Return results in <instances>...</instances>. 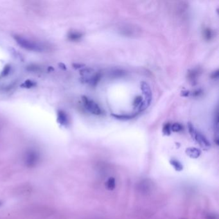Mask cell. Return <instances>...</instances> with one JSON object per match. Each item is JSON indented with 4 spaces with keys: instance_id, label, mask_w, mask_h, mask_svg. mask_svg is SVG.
I'll list each match as a JSON object with an SVG mask.
<instances>
[{
    "instance_id": "6da1fadb",
    "label": "cell",
    "mask_w": 219,
    "mask_h": 219,
    "mask_svg": "<svg viewBox=\"0 0 219 219\" xmlns=\"http://www.w3.org/2000/svg\"><path fill=\"white\" fill-rule=\"evenodd\" d=\"M15 41L21 47L29 51L41 52L46 50V45L39 41L28 39L21 36H14Z\"/></svg>"
},
{
    "instance_id": "7a4b0ae2",
    "label": "cell",
    "mask_w": 219,
    "mask_h": 219,
    "mask_svg": "<svg viewBox=\"0 0 219 219\" xmlns=\"http://www.w3.org/2000/svg\"><path fill=\"white\" fill-rule=\"evenodd\" d=\"M117 31L123 36L136 38L141 36L142 30L138 25L125 23L117 26Z\"/></svg>"
},
{
    "instance_id": "3957f363",
    "label": "cell",
    "mask_w": 219,
    "mask_h": 219,
    "mask_svg": "<svg viewBox=\"0 0 219 219\" xmlns=\"http://www.w3.org/2000/svg\"><path fill=\"white\" fill-rule=\"evenodd\" d=\"M188 131L190 135L192 137V138L201 147L204 148H208L211 146L210 143L208 140L205 136L201 134V132L195 129L194 127L192 125L191 123H189L188 124Z\"/></svg>"
},
{
    "instance_id": "277c9868",
    "label": "cell",
    "mask_w": 219,
    "mask_h": 219,
    "mask_svg": "<svg viewBox=\"0 0 219 219\" xmlns=\"http://www.w3.org/2000/svg\"><path fill=\"white\" fill-rule=\"evenodd\" d=\"M82 101L85 107L90 113L96 115H100L101 114V110L98 105L93 100H90L86 97H82Z\"/></svg>"
},
{
    "instance_id": "5b68a950",
    "label": "cell",
    "mask_w": 219,
    "mask_h": 219,
    "mask_svg": "<svg viewBox=\"0 0 219 219\" xmlns=\"http://www.w3.org/2000/svg\"><path fill=\"white\" fill-rule=\"evenodd\" d=\"M141 90L144 94L145 100L146 102L150 104L152 100V91L148 84L145 82H142L141 83Z\"/></svg>"
},
{
    "instance_id": "8992f818",
    "label": "cell",
    "mask_w": 219,
    "mask_h": 219,
    "mask_svg": "<svg viewBox=\"0 0 219 219\" xmlns=\"http://www.w3.org/2000/svg\"><path fill=\"white\" fill-rule=\"evenodd\" d=\"M186 154L188 157L192 159L198 158L201 154V151L200 149L195 147H190L186 148Z\"/></svg>"
},
{
    "instance_id": "52a82bcc",
    "label": "cell",
    "mask_w": 219,
    "mask_h": 219,
    "mask_svg": "<svg viewBox=\"0 0 219 219\" xmlns=\"http://www.w3.org/2000/svg\"><path fill=\"white\" fill-rule=\"evenodd\" d=\"M57 121L62 125H66L68 124L69 119L68 115L63 111H59L57 113Z\"/></svg>"
},
{
    "instance_id": "ba28073f",
    "label": "cell",
    "mask_w": 219,
    "mask_h": 219,
    "mask_svg": "<svg viewBox=\"0 0 219 219\" xmlns=\"http://www.w3.org/2000/svg\"><path fill=\"white\" fill-rule=\"evenodd\" d=\"M199 75V71L197 69H192L188 73V78L190 83L192 85H195L197 80V77Z\"/></svg>"
},
{
    "instance_id": "9c48e42d",
    "label": "cell",
    "mask_w": 219,
    "mask_h": 219,
    "mask_svg": "<svg viewBox=\"0 0 219 219\" xmlns=\"http://www.w3.org/2000/svg\"><path fill=\"white\" fill-rule=\"evenodd\" d=\"M170 163L174 169L176 171H177V172H181V171H182L183 169V164L181 163L179 161L175 160V159H172V160L170 161Z\"/></svg>"
},
{
    "instance_id": "30bf717a",
    "label": "cell",
    "mask_w": 219,
    "mask_h": 219,
    "mask_svg": "<svg viewBox=\"0 0 219 219\" xmlns=\"http://www.w3.org/2000/svg\"><path fill=\"white\" fill-rule=\"evenodd\" d=\"M82 37V34L77 31H71L68 34V38L71 41H78Z\"/></svg>"
},
{
    "instance_id": "8fae6325",
    "label": "cell",
    "mask_w": 219,
    "mask_h": 219,
    "mask_svg": "<svg viewBox=\"0 0 219 219\" xmlns=\"http://www.w3.org/2000/svg\"><path fill=\"white\" fill-rule=\"evenodd\" d=\"M106 188L109 190H113L115 188L116 186V181L115 178L113 177H110V178L107 181L106 183Z\"/></svg>"
},
{
    "instance_id": "7c38bea8",
    "label": "cell",
    "mask_w": 219,
    "mask_h": 219,
    "mask_svg": "<svg viewBox=\"0 0 219 219\" xmlns=\"http://www.w3.org/2000/svg\"><path fill=\"white\" fill-rule=\"evenodd\" d=\"M203 36H204V39L207 41L210 40L213 37V32L211 29H209L208 28H206L203 30Z\"/></svg>"
},
{
    "instance_id": "4fadbf2b",
    "label": "cell",
    "mask_w": 219,
    "mask_h": 219,
    "mask_svg": "<svg viewBox=\"0 0 219 219\" xmlns=\"http://www.w3.org/2000/svg\"><path fill=\"white\" fill-rule=\"evenodd\" d=\"M170 129H171V131H173V132H178L181 131L183 129V127L182 125L180 124V123H173L172 125H171Z\"/></svg>"
},
{
    "instance_id": "5bb4252c",
    "label": "cell",
    "mask_w": 219,
    "mask_h": 219,
    "mask_svg": "<svg viewBox=\"0 0 219 219\" xmlns=\"http://www.w3.org/2000/svg\"><path fill=\"white\" fill-rule=\"evenodd\" d=\"M171 124L169 123H166L165 125L163 126V132L164 135L169 136L171 133V129H170Z\"/></svg>"
},
{
    "instance_id": "9a60e30c",
    "label": "cell",
    "mask_w": 219,
    "mask_h": 219,
    "mask_svg": "<svg viewBox=\"0 0 219 219\" xmlns=\"http://www.w3.org/2000/svg\"><path fill=\"white\" fill-rule=\"evenodd\" d=\"M112 116L115 117V118L119 120H129L134 117L135 115H112Z\"/></svg>"
},
{
    "instance_id": "2e32d148",
    "label": "cell",
    "mask_w": 219,
    "mask_h": 219,
    "mask_svg": "<svg viewBox=\"0 0 219 219\" xmlns=\"http://www.w3.org/2000/svg\"><path fill=\"white\" fill-rule=\"evenodd\" d=\"M142 97L141 96H139L135 98V99L134 100V102H133V105L135 107H139V106H140L141 102H142Z\"/></svg>"
},
{
    "instance_id": "e0dca14e",
    "label": "cell",
    "mask_w": 219,
    "mask_h": 219,
    "mask_svg": "<svg viewBox=\"0 0 219 219\" xmlns=\"http://www.w3.org/2000/svg\"><path fill=\"white\" fill-rule=\"evenodd\" d=\"M202 93V91L201 90H196L194 92H193L192 93V96L193 97H199L201 95Z\"/></svg>"
},
{
    "instance_id": "ac0fdd59",
    "label": "cell",
    "mask_w": 219,
    "mask_h": 219,
    "mask_svg": "<svg viewBox=\"0 0 219 219\" xmlns=\"http://www.w3.org/2000/svg\"><path fill=\"white\" fill-rule=\"evenodd\" d=\"M211 77L212 78H218V70H217L216 71H214L211 74Z\"/></svg>"
},
{
    "instance_id": "d6986e66",
    "label": "cell",
    "mask_w": 219,
    "mask_h": 219,
    "mask_svg": "<svg viewBox=\"0 0 219 219\" xmlns=\"http://www.w3.org/2000/svg\"><path fill=\"white\" fill-rule=\"evenodd\" d=\"M190 91H183L181 92V95L182 97H188L190 95Z\"/></svg>"
}]
</instances>
